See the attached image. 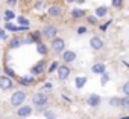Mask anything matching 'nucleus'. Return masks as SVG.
<instances>
[{"label":"nucleus","mask_w":129,"mask_h":119,"mask_svg":"<svg viewBox=\"0 0 129 119\" xmlns=\"http://www.w3.org/2000/svg\"><path fill=\"white\" fill-rule=\"evenodd\" d=\"M64 47H66V43H64L62 38L55 37V38L52 40V49H53V52L61 53V52H64Z\"/></svg>","instance_id":"nucleus-3"},{"label":"nucleus","mask_w":129,"mask_h":119,"mask_svg":"<svg viewBox=\"0 0 129 119\" xmlns=\"http://www.w3.org/2000/svg\"><path fill=\"white\" fill-rule=\"evenodd\" d=\"M58 64H59L58 61H52V63H50V67H49V72H50V73L55 72V70L58 69Z\"/></svg>","instance_id":"nucleus-25"},{"label":"nucleus","mask_w":129,"mask_h":119,"mask_svg":"<svg viewBox=\"0 0 129 119\" xmlns=\"http://www.w3.org/2000/svg\"><path fill=\"white\" fill-rule=\"evenodd\" d=\"M47 102H49V98H47V95H44V93H35V95L32 96V104H34L38 110L46 108Z\"/></svg>","instance_id":"nucleus-1"},{"label":"nucleus","mask_w":129,"mask_h":119,"mask_svg":"<svg viewBox=\"0 0 129 119\" xmlns=\"http://www.w3.org/2000/svg\"><path fill=\"white\" fill-rule=\"evenodd\" d=\"M37 52L40 55H46L47 53V46L43 44V43H37Z\"/></svg>","instance_id":"nucleus-17"},{"label":"nucleus","mask_w":129,"mask_h":119,"mask_svg":"<svg viewBox=\"0 0 129 119\" xmlns=\"http://www.w3.org/2000/svg\"><path fill=\"white\" fill-rule=\"evenodd\" d=\"M121 119H129V117H127V116H124V117H121Z\"/></svg>","instance_id":"nucleus-40"},{"label":"nucleus","mask_w":129,"mask_h":119,"mask_svg":"<svg viewBox=\"0 0 129 119\" xmlns=\"http://www.w3.org/2000/svg\"><path fill=\"white\" fill-rule=\"evenodd\" d=\"M30 113H32V107L30 105H20L18 110H17V116H20V117H27Z\"/></svg>","instance_id":"nucleus-6"},{"label":"nucleus","mask_w":129,"mask_h":119,"mask_svg":"<svg viewBox=\"0 0 129 119\" xmlns=\"http://www.w3.org/2000/svg\"><path fill=\"white\" fill-rule=\"evenodd\" d=\"M109 105H112V107H121V99L114 96V98L109 99Z\"/></svg>","instance_id":"nucleus-21"},{"label":"nucleus","mask_w":129,"mask_h":119,"mask_svg":"<svg viewBox=\"0 0 129 119\" xmlns=\"http://www.w3.org/2000/svg\"><path fill=\"white\" fill-rule=\"evenodd\" d=\"M100 96L99 95H90L88 98H87V104L90 105V107H97L99 104H100Z\"/></svg>","instance_id":"nucleus-11"},{"label":"nucleus","mask_w":129,"mask_h":119,"mask_svg":"<svg viewBox=\"0 0 129 119\" xmlns=\"http://www.w3.org/2000/svg\"><path fill=\"white\" fill-rule=\"evenodd\" d=\"M18 23H20L21 26H24V28H29V20L24 18V17H20V18H18Z\"/></svg>","instance_id":"nucleus-24"},{"label":"nucleus","mask_w":129,"mask_h":119,"mask_svg":"<svg viewBox=\"0 0 129 119\" xmlns=\"http://www.w3.org/2000/svg\"><path fill=\"white\" fill-rule=\"evenodd\" d=\"M85 15V12L82 11V9H73L72 11V17L73 18H81V17H84Z\"/></svg>","instance_id":"nucleus-18"},{"label":"nucleus","mask_w":129,"mask_h":119,"mask_svg":"<svg viewBox=\"0 0 129 119\" xmlns=\"http://www.w3.org/2000/svg\"><path fill=\"white\" fill-rule=\"evenodd\" d=\"M43 70H44V61H38V63L32 67V73H34V75H40Z\"/></svg>","instance_id":"nucleus-15"},{"label":"nucleus","mask_w":129,"mask_h":119,"mask_svg":"<svg viewBox=\"0 0 129 119\" xmlns=\"http://www.w3.org/2000/svg\"><path fill=\"white\" fill-rule=\"evenodd\" d=\"M108 81H109V75H108L106 72H105V73H102V78H100V84H102V86H105Z\"/></svg>","instance_id":"nucleus-23"},{"label":"nucleus","mask_w":129,"mask_h":119,"mask_svg":"<svg viewBox=\"0 0 129 119\" xmlns=\"http://www.w3.org/2000/svg\"><path fill=\"white\" fill-rule=\"evenodd\" d=\"M121 107H124V108L129 107V96H124V98L121 99Z\"/></svg>","instance_id":"nucleus-28"},{"label":"nucleus","mask_w":129,"mask_h":119,"mask_svg":"<svg viewBox=\"0 0 129 119\" xmlns=\"http://www.w3.org/2000/svg\"><path fill=\"white\" fill-rule=\"evenodd\" d=\"M90 46H91L94 50H100V49L103 47V40H102L100 37H93V38L90 40Z\"/></svg>","instance_id":"nucleus-8"},{"label":"nucleus","mask_w":129,"mask_h":119,"mask_svg":"<svg viewBox=\"0 0 129 119\" xmlns=\"http://www.w3.org/2000/svg\"><path fill=\"white\" fill-rule=\"evenodd\" d=\"M43 34H44V37H47V38H55V37H56V34H58V28H56V26H53V25H49V26H46V28H44Z\"/></svg>","instance_id":"nucleus-5"},{"label":"nucleus","mask_w":129,"mask_h":119,"mask_svg":"<svg viewBox=\"0 0 129 119\" xmlns=\"http://www.w3.org/2000/svg\"><path fill=\"white\" fill-rule=\"evenodd\" d=\"M62 59H64V63H72L76 59V53L73 50H67V52L62 53Z\"/></svg>","instance_id":"nucleus-12"},{"label":"nucleus","mask_w":129,"mask_h":119,"mask_svg":"<svg viewBox=\"0 0 129 119\" xmlns=\"http://www.w3.org/2000/svg\"><path fill=\"white\" fill-rule=\"evenodd\" d=\"M26 101V93L24 92H15L12 96H11V105H14V107H20L23 102Z\"/></svg>","instance_id":"nucleus-2"},{"label":"nucleus","mask_w":129,"mask_h":119,"mask_svg":"<svg viewBox=\"0 0 129 119\" xmlns=\"http://www.w3.org/2000/svg\"><path fill=\"white\" fill-rule=\"evenodd\" d=\"M109 23H111V22H108V23H105V25H100V31H106L108 26H109Z\"/></svg>","instance_id":"nucleus-35"},{"label":"nucleus","mask_w":129,"mask_h":119,"mask_svg":"<svg viewBox=\"0 0 129 119\" xmlns=\"http://www.w3.org/2000/svg\"><path fill=\"white\" fill-rule=\"evenodd\" d=\"M35 80H34V76H29V75H26V76H21L20 78V83L21 84H32Z\"/></svg>","instance_id":"nucleus-20"},{"label":"nucleus","mask_w":129,"mask_h":119,"mask_svg":"<svg viewBox=\"0 0 129 119\" xmlns=\"http://www.w3.org/2000/svg\"><path fill=\"white\" fill-rule=\"evenodd\" d=\"M58 78L59 80H67L69 76H70V67L69 66H66V64H61V66H58Z\"/></svg>","instance_id":"nucleus-4"},{"label":"nucleus","mask_w":129,"mask_h":119,"mask_svg":"<svg viewBox=\"0 0 129 119\" xmlns=\"http://www.w3.org/2000/svg\"><path fill=\"white\" fill-rule=\"evenodd\" d=\"M35 8H37V9H44V8H46V3H44V2H38V3L35 5Z\"/></svg>","instance_id":"nucleus-32"},{"label":"nucleus","mask_w":129,"mask_h":119,"mask_svg":"<svg viewBox=\"0 0 129 119\" xmlns=\"http://www.w3.org/2000/svg\"><path fill=\"white\" fill-rule=\"evenodd\" d=\"M91 72L93 73H105L106 72V64L105 63H96V64H93V67H91Z\"/></svg>","instance_id":"nucleus-10"},{"label":"nucleus","mask_w":129,"mask_h":119,"mask_svg":"<svg viewBox=\"0 0 129 119\" xmlns=\"http://www.w3.org/2000/svg\"><path fill=\"white\" fill-rule=\"evenodd\" d=\"M44 87H46V89H52V84H50V83H46Z\"/></svg>","instance_id":"nucleus-36"},{"label":"nucleus","mask_w":129,"mask_h":119,"mask_svg":"<svg viewBox=\"0 0 129 119\" xmlns=\"http://www.w3.org/2000/svg\"><path fill=\"white\" fill-rule=\"evenodd\" d=\"M21 44H23V38H20V37H14V38L9 40V47H11V49H17V47H20Z\"/></svg>","instance_id":"nucleus-13"},{"label":"nucleus","mask_w":129,"mask_h":119,"mask_svg":"<svg viewBox=\"0 0 129 119\" xmlns=\"http://www.w3.org/2000/svg\"><path fill=\"white\" fill-rule=\"evenodd\" d=\"M44 116H46L47 119H56V117H55V114H53L52 111H49V110H47V111H44Z\"/></svg>","instance_id":"nucleus-31"},{"label":"nucleus","mask_w":129,"mask_h":119,"mask_svg":"<svg viewBox=\"0 0 129 119\" xmlns=\"http://www.w3.org/2000/svg\"><path fill=\"white\" fill-rule=\"evenodd\" d=\"M123 93H124L126 96H129V83H124V84H123Z\"/></svg>","instance_id":"nucleus-30"},{"label":"nucleus","mask_w":129,"mask_h":119,"mask_svg":"<svg viewBox=\"0 0 129 119\" xmlns=\"http://www.w3.org/2000/svg\"><path fill=\"white\" fill-rule=\"evenodd\" d=\"M112 6L114 8H121V5H123V0H112Z\"/></svg>","instance_id":"nucleus-27"},{"label":"nucleus","mask_w":129,"mask_h":119,"mask_svg":"<svg viewBox=\"0 0 129 119\" xmlns=\"http://www.w3.org/2000/svg\"><path fill=\"white\" fill-rule=\"evenodd\" d=\"M108 14V8L106 6H97L96 8V18H102Z\"/></svg>","instance_id":"nucleus-14"},{"label":"nucleus","mask_w":129,"mask_h":119,"mask_svg":"<svg viewBox=\"0 0 129 119\" xmlns=\"http://www.w3.org/2000/svg\"><path fill=\"white\" fill-rule=\"evenodd\" d=\"M87 84V76H78L76 80H75V86H76V89H82L84 86Z\"/></svg>","instance_id":"nucleus-16"},{"label":"nucleus","mask_w":129,"mask_h":119,"mask_svg":"<svg viewBox=\"0 0 129 119\" xmlns=\"http://www.w3.org/2000/svg\"><path fill=\"white\" fill-rule=\"evenodd\" d=\"M49 15H50V17H53V18L61 17V15H62V8H61V6H58V5H52V6L49 8Z\"/></svg>","instance_id":"nucleus-7"},{"label":"nucleus","mask_w":129,"mask_h":119,"mask_svg":"<svg viewBox=\"0 0 129 119\" xmlns=\"http://www.w3.org/2000/svg\"><path fill=\"white\" fill-rule=\"evenodd\" d=\"M17 3V0H9V5H15Z\"/></svg>","instance_id":"nucleus-37"},{"label":"nucleus","mask_w":129,"mask_h":119,"mask_svg":"<svg viewBox=\"0 0 129 119\" xmlns=\"http://www.w3.org/2000/svg\"><path fill=\"white\" fill-rule=\"evenodd\" d=\"M76 2H79V3H84V2H85V0H76Z\"/></svg>","instance_id":"nucleus-38"},{"label":"nucleus","mask_w":129,"mask_h":119,"mask_svg":"<svg viewBox=\"0 0 129 119\" xmlns=\"http://www.w3.org/2000/svg\"><path fill=\"white\" fill-rule=\"evenodd\" d=\"M5 76H8V78H11V76H15V73H14V70L11 69V67H5Z\"/></svg>","instance_id":"nucleus-26"},{"label":"nucleus","mask_w":129,"mask_h":119,"mask_svg":"<svg viewBox=\"0 0 129 119\" xmlns=\"http://www.w3.org/2000/svg\"><path fill=\"white\" fill-rule=\"evenodd\" d=\"M87 31H88V29H87V26H79V28L76 29V32H78L79 35H82V34H85Z\"/></svg>","instance_id":"nucleus-29"},{"label":"nucleus","mask_w":129,"mask_h":119,"mask_svg":"<svg viewBox=\"0 0 129 119\" xmlns=\"http://www.w3.org/2000/svg\"><path fill=\"white\" fill-rule=\"evenodd\" d=\"M88 22H90L91 25H94V23H97V18H96V15H94V17H93V15H91V17H88Z\"/></svg>","instance_id":"nucleus-34"},{"label":"nucleus","mask_w":129,"mask_h":119,"mask_svg":"<svg viewBox=\"0 0 129 119\" xmlns=\"http://www.w3.org/2000/svg\"><path fill=\"white\" fill-rule=\"evenodd\" d=\"M67 2H69V3H73V2H76V0H67Z\"/></svg>","instance_id":"nucleus-39"},{"label":"nucleus","mask_w":129,"mask_h":119,"mask_svg":"<svg viewBox=\"0 0 129 119\" xmlns=\"http://www.w3.org/2000/svg\"><path fill=\"white\" fill-rule=\"evenodd\" d=\"M40 37H41L40 32H32L30 37H29V40H30V43H40Z\"/></svg>","instance_id":"nucleus-19"},{"label":"nucleus","mask_w":129,"mask_h":119,"mask_svg":"<svg viewBox=\"0 0 129 119\" xmlns=\"http://www.w3.org/2000/svg\"><path fill=\"white\" fill-rule=\"evenodd\" d=\"M0 38H2V40H8V35L2 31V28H0Z\"/></svg>","instance_id":"nucleus-33"},{"label":"nucleus","mask_w":129,"mask_h":119,"mask_svg":"<svg viewBox=\"0 0 129 119\" xmlns=\"http://www.w3.org/2000/svg\"><path fill=\"white\" fill-rule=\"evenodd\" d=\"M14 17H15V15H14V12H12V11H8V9L5 11V20H6V23H8V22H11Z\"/></svg>","instance_id":"nucleus-22"},{"label":"nucleus","mask_w":129,"mask_h":119,"mask_svg":"<svg viewBox=\"0 0 129 119\" xmlns=\"http://www.w3.org/2000/svg\"><path fill=\"white\" fill-rule=\"evenodd\" d=\"M12 87V80L8 76H0V89L2 90H9Z\"/></svg>","instance_id":"nucleus-9"}]
</instances>
